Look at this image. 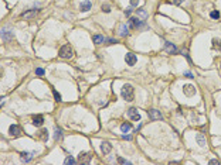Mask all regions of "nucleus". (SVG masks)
<instances>
[{
    "mask_svg": "<svg viewBox=\"0 0 221 165\" xmlns=\"http://www.w3.org/2000/svg\"><path fill=\"white\" fill-rule=\"evenodd\" d=\"M64 164H75V159L72 158V157H67L64 161Z\"/></svg>",
    "mask_w": 221,
    "mask_h": 165,
    "instance_id": "a878e982",
    "label": "nucleus"
},
{
    "mask_svg": "<svg viewBox=\"0 0 221 165\" xmlns=\"http://www.w3.org/2000/svg\"><path fill=\"white\" fill-rule=\"evenodd\" d=\"M121 130H122L124 133H128V131L132 130V124H130V123H124V124L121 126Z\"/></svg>",
    "mask_w": 221,
    "mask_h": 165,
    "instance_id": "412c9836",
    "label": "nucleus"
},
{
    "mask_svg": "<svg viewBox=\"0 0 221 165\" xmlns=\"http://www.w3.org/2000/svg\"><path fill=\"white\" fill-rule=\"evenodd\" d=\"M36 73L40 76H43L44 75V69H43V68H37V69H36Z\"/></svg>",
    "mask_w": 221,
    "mask_h": 165,
    "instance_id": "c756f323",
    "label": "nucleus"
},
{
    "mask_svg": "<svg viewBox=\"0 0 221 165\" xmlns=\"http://www.w3.org/2000/svg\"><path fill=\"white\" fill-rule=\"evenodd\" d=\"M52 93H54V97H55V100L57 102H61V95H60L58 92L55 90V89H52Z\"/></svg>",
    "mask_w": 221,
    "mask_h": 165,
    "instance_id": "393cba45",
    "label": "nucleus"
},
{
    "mask_svg": "<svg viewBox=\"0 0 221 165\" xmlns=\"http://www.w3.org/2000/svg\"><path fill=\"white\" fill-rule=\"evenodd\" d=\"M136 14H137V16H139V17H142L143 20H146V19H148V13L145 12L143 9H139V10H137V12H136Z\"/></svg>",
    "mask_w": 221,
    "mask_h": 165,
    "instance_id": "4be33fe9",
    "label": "nucleus"
},
{
    "mask_svg": "<svg viewBox=\"0 0 221 165\" xmlns=\"http://www.w3.org/2000/svg\"><path fill=\"white\" fill-rule=\"evenodd\" d=\"M105 41H106V44H115V43H116V41H115V40H112V38H109V40H105Z\"/></svg>",
    "mask_w": 221,
    "mask_h": 165,
    "instance_id": "473e14b6",
    "label": "nucleus"
},
{
    "mask_svg": "<svg viewBox=\"0 0 221 165\" xmlns=\"http://www.w3.org/2000/svg\"><path fill=\"white\" fill-rule=\"evenodd\" d=\"M149 116L150 120H162V114L159 113V110H155V109H152L149 112Z\"/></svg>",
    "mask_w": 221,
    "mask_h": 165,
    "instance_id": "2eb2a0df",
    "label": "nucleus"
},
{
    "mask_svg": "<svg viewBox=\"0 0 221 165\" xmlns=\"http://www.w3.org/2000/svg\"><path fill=\"white\" fill-rule=\"evenodd\" d=\"M92 41H94V44L99 45V44H102V43H105V38L102 37V35H94V37H92Z\"/></svg>",
    "mask_w": 221,
    "mask_h": 165,
    "instance_id": "aec40b11",
    "label": "nucleus"
},
{
    "mask_svg": "<svg viewBox=\"0 0 221 165\" xmlns=\"http://www.w3.org/2000/svg\"><path fill=\"white\" fill-rule=\"evenodd\" d=\"M213 47H214L215 50H221V40H213Z\"/></svg>",
    "mask_w": 221,
    "mask_h": 165,
    "instance_id": "b1692460",
    "label": "nucleus"
},
{
    "mask_svg": "<svg viewBox=\"0 0 221 165\" xmlns=\"http://www.w3.org/2000/svg\"><path fill=\"white\" fill-rule=\"evenodd\" d=\"M145 25V23H143L142 20L136 19V17H130L129 19V27L130 28H140V27H143Z\"/></svg>",
    "mask_w": 221,
    "mask_h": 165,
    "instance_id": "39448f33",
    "label": "nucleus"
},
{
    "mask_svg": "<svg viewBox=\"0 0 221 165\" xmlns=\"http://www.w3.org/2000/svg\"><path fill=\"white\" fill-rule=\"evenodd\" d=\"M91 152H81L78 155V162L79 164H89L91 162Z\"/></svg>",
    "mask_w": 221,
    "mask_h": 165,
    "instance_id": "7ed1b4c3",
    "label": "nucleus"
},
{
    "mask_svg": "<svg viewBox=\"0 0 221 165\" xmlns=\"http://www.w3.org/2000/svg\"><path fill=\"white\" fill-rule=\"evenodd\" d=\"M210 16H211V19H218V17H220V13L217 12V10H214V12L210 13Z\"/></svg>",
    "mask_w": 221,
    "mask_h": 165,
    "instance_id": "bb28decb",
    "label": "nucleus"
},
{
    "mask_svg": "<svg viewBox=\"0 0 221 165\" xmlns=\"http://www.w3.org/2000/svg\"><path fill=\"white\" fill-rule=\"evenodd\" d=\"M39 9H31V10H27V12H24L23 14H21V17L23 19H26V20H31V19H34L37 14H39Z\"/></svg>",
    "mask_w": 221,
    "mask_h": 165,
    "instance_id": "20e7f679",
    "label": "nucleus"
},
{
    "mask_svg": "<svg viewBox=\"0 0 221 165\" xmlns=\"http://www.w3.org/2000/svg\"><path fill=\"white\" fill-rule=\"evenodd\" d=\"M101 151H102V154H105V155H108L110 151H112V146H110L108 141H104L102 144H101Z\"/></svg>",
    "mask_w": 221,
    "mask_h": 165,
    "instance_id": "9b49d317",
    "label": "nucleus"
},
{
    "mask_svg": "<svg viewBox=\"0 0 221 165\" xmlns=\"http://www.w3.org/2000/svg\"><path fill=\"white\" fill-rule=\"evenodd\" d=\"M121 95H122V97H124L126 102H132V100H133V97H135V90H133V86L129 85V83L124 85L122 89H121Z\"/></svg>",
    "mask_w": 221,
    "mask_h": 165,
    "instance_id": "f257e3e1",
    "label": "nucleus"
},
{
    "mask_svg": "<svg viewBox=\"0 0 221 165\" xmlns=\"http://www.w3.org/2000/svg\"><path fill=\"white\" fill-rule=\"evenodd\" d=\"M183 92L186 96H194L196 95V88L193 85H184L183 86Z\"/></svg>",
    "mask_w": 221,
    "mask_h": 165,
    "instance_id": "1a4fd4ad",
    "label": "nucleus"
},
{
    "mask_svg": "<svg viewBox=\"0 0 221 165\" xmlns=\"http://www.w3.org/2000/svg\"><path fill=\"white\" fill-rule=\"evenodd\" d=\"M58 55H60V58H64V59H70V58H72V55H74V51H72L71 45H68V44L63 45V47L60 48Z\"/></svg>",
    "mask_w": 221,
    "mask_h": 165,
    "instance_id": "f03ea898",
    "label": "nucleus"
},
{
    "mask_svg": "<svg viewBox=\"0 0 221 165\" xmlns=\"http://www.w3.org/2000/svg\"><path fill=\"white\" fill-rule=\"evenodd\" d=\"M91 7H92L91 1H82V3L79 4V10H81V12H88Z\"/></svg>",
    "mask_w": 221,
    "mask_h": 165,
    "instance_id": "a211bd4d",
    "label": "nucleus"
},
{
    "mask_svg": "<svg viewBox=\"0 0 221 165\" xmlns=\"http://www.w3.org/2000/svg\"><path fill=\"white\" fill-rule=\"evenodd\" d=\"M122 138L129 141V140H132V135H130V134H124V135H122Z\"/></svg>",
    "mask_w": 221,
    "mask_h": 165,
    "instance_id": "7c9ffc66",
    "label": "nucleus"
},
{
    "mask_svg": "<svg viewBox=\"0 0 221 165\" xmlns=\"http://www.w3.org/2000/svg\"><path fill=\"white\" fill-rule=\"evenodd\" d=\"M210 164H218V165H220L221 162L218 161V159H211V161H210Z\"/></svg>",
    "mask_w": 221,
    "mask_h": 165,
    "instance_id": "72a5a7b5",
    "label": "nucleus"
},
{
    "mask_svg": "<svg viewBox=\"0 0 221 165\" xmlns=\"http://www.w3.org/2000/svg\"><path fill=\"white\" fill-rule=\"evenodd\" d=\"M164 51H166L167 54H176V52H177V48H176V45H173L172 43L164 41Z\"/></svg>",
    "mask_w": 221,
    "mask_h": 165,
    "instance_id": "9d476101",
    "label": "nucleus"
},
{
    "mask_svg": "<svg viewBox=\"0 0 221 165\" xmlns=\"http://www.w3.org/2000/svg\"><path fill=\"white\" fill-rule=\"evenodd\" d=\"M43 123H44V117L41 116V114H37V116H33V124L36 127H40L43 126Z\"/></svg>",
    "mask_w": 221,
    "mask_h": 165,
    "instance_id": "ddd939ff",
    "label": "nucleus"
},
{
    "mask_svg": "<svg viewBox=\"0 0 221 165\" xmlns=\"http://www.w3.org/2000/svg\"><path fill=\"white\" fill-rule=\"evenodd\" d=\"M128 116H129L130 120H133V121L140 120V114H139V112H137L135 107H130L129 110H128Z\"/></svg>",
    "mask_w": 221,
    "mask_h": 165,
    "instance_id": "423d86ee",
    "label": "nucleus"
},
{
    "mask_svg": "<svg viewBox=\"0 0 221 165\" xmlns=\"http://www.w3.org/2000/svg\"><path fill=\"white\" fill-rule=\"evenodd\" d=\"M118 162H119V164H125V165H129V164H130V161H128V159H124V158H121V157L118 158Z\"/></svg>",
    "mask_w": 221,
    "mask_h": 165,
    "instance_id": "cd10ccee",
    "label": "nucleus"
},
{
    "mask_svg": "<svg viewBox=\"0 0 221 165\" xmlns=\"http://www.w3.org/2000/svg\"><path fill=\"white\" fill-rule=\"evenodd\" d=\"M196 141L198 143V146L200 147L206 146V137H204V134H201V133L197 134V135H196Z\"/></svg>",
    "mask_w": 221,
    "mask_h": 165,
    "instance_id": "f3484780",
    "label": "nucleus"
},
{
    "mask_svg": "<svg viewBox=\"0 0 221 165\" xmlns=\"http://www.w3.org/2000/svg\"><path fill=\"white\" fill-rule=\"evenodd\" d=\"M182 1H183V0H172V3H173V4H180Z\"/></svg>",
    "mask_w": 221,
    "mask_h": 165,
    "instance_id": "c9c22d12",
    "label": "nucleus"
},
{
    "mask_svg": "<svg viewBox=\"0 0 221 165\" xmlns=\"http://www.w3.org/2000/svg\"><path fill=\"white\" fill-rule=\"evenodd\" d=\"M13 38V32L10 31V30H7V28H3L1 30V40L3 41H9V40H12Z\"/></svg>",
    "mask_w": 221,
    "mask_h": 165,
    "instance_id": "f8f14e48",
    "label": "nucleus"
},
{
    "mask_svg": "<svg viewBox=\"0 0 221 165\" xmlns=\"http://www.w3.org/2000/svg\"><path fill=\"white\" fill-rule=\"evenodd\" d=\"M37 138L41 140V141H47L48 140V131H47L46 128H41L39 133H37Z\"/></svg>",
    "mask_w": 221,
    "mask_h": 165,
    "instance_id": "dca6fc26",
    "label": "nucleus"
},
{
    "mask_svg": "<svg viewBox=\"0 0 221 165\" xmlns=\"http://www.w3.org/2000/svg\"><path fill=\"white\" fill-rule=\"evenodd\" d=\"M54 138L57 140V141L63 138V130H61V128H57V130H55V135H54Z\"/></svg>",
    "mask_w": 221,
    "mask_h": 165,
    "instance_id": "5701e85b",
    "label": "nucleus"
},
{
    "mask_svg": "<svg viewBox=\"0 0 221 165\" xmlns=\"http://www.w3.org/2000/svg\"><path fill=\"white\" fill-rule=\"evenodd\" d=\"M125 61H126V63H128L129 66H133V65L137 62V58H136V55H135V54L128 52V54L125 55Z\"/></svg>",
    "mask_w": 221,
    "mask_h": 165,
    "instance_id": "0eeeda50",
    "label": "nucleus"
},
{
    "mask_svg": "<svg viewBox=\"0 0 221 165\" xmlns=\"http://www.w3.org/2000/svg\"><path fill=\"white\" fill-rule=\"evenodd\" d=\"M119 34H121V37H126V35L129 34V28H128V25H126V24L121 25V28H119Z\"/></svg>",
    "mask_w": 221,
    "mask_h": 165,
    "instance_id": "6ab92c4d",
    "label": "nucleus"
},
{
    "mask_svg": "<svg viewBox=\"0 0 221 165\" xmlns=\"http://www.w3.org/2000/svg\"><path fill=\"white\" fill-rule=\"evenodd\" d=\"M130 14H132V9H126V10H125V16H130Z\"/></svg>",
    "mask_w": 221,
    "mask_h": 165,
    "instance_id": "2f4dec72",
    "label": "nucleus"
},
{
    "mask_svg": "<svg viewBox=\"0 0 221 165\" xmlns=\"http://www.w3.org/2000/svg\"><path fill=\"white\" fill-rule=\"evenodd\" d=\"M137 3H139V0H130V4H132V6H136Z\"/></svg>",
    "mask_w": 221,
    "mask_h": 165,
    "instance_id": "f704fd0d",
    "label": "nucleus"
},
{
    "mask_svg": "<svg viewBox=\"0 0 221 165\" xmlns=\"http://www.w3.org/2000/svg\"><path fill=\"white\" fill-rule=\"evenodd\" d=\"M184 76H186V78H193V73H191V72H186Z\"/></svg>",
    "mask_w": 221,
    "mask_h": 165,
    "instance_id": "e433bc0d",
    "label": "nucleus"
},
{
    "mask_svg": "<svg viewBox=\"0 0 221 165\" xmlns=\"http://www.w3.org/2000/svg\"><path fill=\"white\" fill-rule=\"evenodd\" d=\"M9 134H10L12 137H19L20 134H21V128H20V126H17V124H12L10 128H9Z\"/></svg>",
    "mask_w": 221,
    "mask_h": 165,
    "instance_id": "6e6552de",
    "label": "nucleus"
},
{
    "mask_svg": "<svg viewBox=\"0 0 221 165\" xmlns=\"http://www.w3.org/2000/svg\"><path fill=\"white\" fill-rule=\"evenodd\" d=\"M102 12H104V13H109L110 12V6H109V4H102Z\"/></svg>",
    "mask_w": 221,
    "mask_h": 165,
    "instance_id": "c85d7f7f",
    "label": "nucleus"
},
{
    "mask_svg": "<svg viewBox=\"0 0 221 165\" xmlns=\"http://www.w3.org/2000/svg\"><path fill=\"white\" fill-rule=\"evenodd\" d=\"M33 157H34V152H21L20 154V158H21L23 162H30Z\"/></svg>",
    "mask_w": 221,
    "mask_h": 165,
    "instance_id": "4468645a",
    "label": "nucleus"
}]
</instances>
